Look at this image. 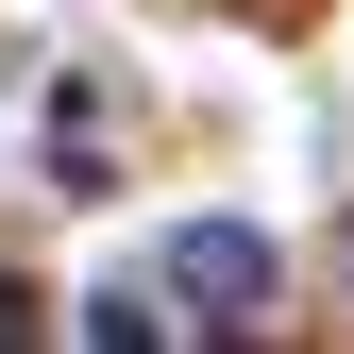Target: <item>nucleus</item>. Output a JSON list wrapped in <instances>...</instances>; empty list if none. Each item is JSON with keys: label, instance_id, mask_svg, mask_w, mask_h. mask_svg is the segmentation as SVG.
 Returning <instances> with one entry per match:
<instances>
[{"label": "nucleus", "instance_id": "obj_1", "mask_svg": "<svg viewBox=\"0 0 354 354\" xmlns=\"http://www.w3.org/2000/svg\"><path fill=\"white\" fill-rule=\"evenodd\" d=\"M169 321L186 337H253L270 321V236H253V219H186V236H169Z\"/></svg>", "mask_w": 354, "mask_h": 354}, {"label": "nucleus", "instance_id": "obj_2", "mask_svg": "<svg viewBox=\"0 0 354 354\" xmlns=\"http://www.w3.org/2000/svg\"><path fill=\"white\" fill-rule=\"evenodd\" d=\"M0 337H34V287H17V270H0Z\"/></svg>", "mask_w": 354, "mask_h": 354}, {"label": "nucleus", "instance_id": "obj_3", "mask_svg": "<svg viewBox=\"0 0 354 354\" xmlns=\"http://www.w3.org/2000/svg\"><path fill=\"white\" fill-rule=\"evenodd\" d=\"M236 17H304V0H236Z\"/></svg>", "mask_w": 354, "mask_h": 354}]
</instances>
